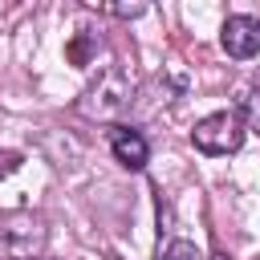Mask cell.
<instances>
[{
  "instance_id": "cell-3",
  "label": "cell",
  "mask_w": 260,
  "mask_h": 260,
  "mask_svg": "<svg viewBox=\"0 0 260 260\" xmlns=\"http://www.w3.org/2000/svg\"><path fill=\"white\" fill-rule=\"evenodd\" d=\"M244 130H248V126H244V118H240L236 110H215V114H207V118L195 122L191 142H195V150H203V154H232V150H240Z\"/></svg>"
},
{
  "instance_id": "cell-1",
  "label": "cell",
  "mask_w": 260,
  "mask_h": 260,
  "mask_svg": "<svg viewBox=\"0 0 260 260\" xmlns=\"http://www.w3.org/2000/svg\"><path fill=\"white\" fill-rule=\"evenodd\" d=\"M134 102V81L122 65H106L98 69V77L81 89L77 98V114L89 122H118Z\"/></svg>"
},
{
  "instance_id": "cell-4",
  "label": "cell",
  "mask_w": 260,
  "mask_h": 260,
  "mask_svg": "<svg viewBox=\"0 0 260 260\" xmlns=\"http://www.w3.org/2000/svg\"><path fill=\"white\" fill-rule=\"evenodd\" d=\"M219 45H223V53L228 57H236V61H248V57H256L260 53V20L256 16H228L223 20V28H219Z\"/></svg>"
},
{
  "instance_id": "cell-6",
  "label": "cell",
  "mask_w": 260,
  "mask_h": 260,
  "mask_svg": "<svg viewBox=\"0 0 260 260\" xmlns=\"http://www.w3.org/2000/svg\"><path fill=\"white\" fill-rule=\"evenodd\" d=\"M236 114L244 118V126L260 122V85H240L236 89Z\"/></svg>"
},
{
  "instance_id": "cell-9",
  "label": "cell",
  "mask_w": 260,
  "mask_h": 260,
  "mask_svg": "<svg viewBox=\"0 0 260 260\" xmlns=\"http://www.w3.org/2000/svg\"><path fill=\"white\" fill-rule=\"evenodd\" d=\"M16 167H20V154H16V150H0V179L12 175Z\"/></svg>"
},
{
  "instance_id": "cell-2",
  "label": "cell",
  "mask_w": 260,
  "mask_h": 260,
  "mask_svg": "<svg viewBox=\"0 0 260 260\" xmlns=\"http://www.w3.org/2000/svg\"><path fill=\"white\" fill-rule=\"evenodd\" d=\"M45 223L37 215H4L0 219V260H41L45 252Z\"/></svg>"
},
{
  "instance_id": "cell-7",
  "label": "cell",
  "mask_w": 260,
  "mask_h": 260,
  "mask_svg": "<svg viewBox=\"0 0 260 260\" xmlns=\"http://www.w3.org/2000/svg\"><path fill=\"white\" fill-rule=\"evenodd\" d=\"M93 49H98V37H93V32H77V37L69 41V49H65V53H69V61H73V65H89Z\"/></svg>"
},
{
  "instance_id": "cell-10",
  "label": "cell",
  "mask_w": 260,
  "mask_h": 260,
  "mask_svg": "<svg viewBox=\"0 0 260 260\" xmlns=\"http://www.w3.org/2000/svg\"><path fill=\"white\" fill-rule=\"evenodd\" d=\"M110 12H114V16H142L146 4H110Z\"/></svg>"
},
{
  "instance_id": "cell-8",
  "label": "cell",
  "mask_w": 260,
  "mask_h": 260,
  "mask_svg": "<svg viewBox=\"0 0 260 260\" xmlns=\"http://www.w3.org/2000/svg\"><path fill=\"white\" fill-rule=\"evenodd\" d=\"M158 260H203V256H199V248H195L191 240H171V244L158 252Z\"/></svg>"
},
{
  "instance_id": "cell-5",
  "label": "cell",
  "mask_w": 260,
  "mask_h": 260,
  "mask_svg": "<svg viewBox=\"0 0 260 260\" xmlns=\"http://www.w3.org/2000/svg\"><path fill=\"white\" fill-rule=\"evenodd\" d=\"M110 150H114V158H118L126 171H142V167L150 162V142H146V134L134 130V126H114V130H110Z\"/></svg>"
}]
</instances>
